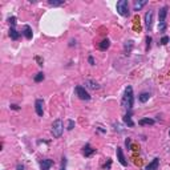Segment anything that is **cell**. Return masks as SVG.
Instances as JSON below:
<instances>
[{
	"label": "cell",
	"mask_w": 170,
	"mask_h": 170,
	"mask_svg": "<svg viewBox=\"0 0 170 170\" xmlns=\"http://www.w3.org/2000/svg\"><path fill=\"white\" fill-rule=\"evenodd\" d=\"M169 134H170V130H169Z\"/></svg>",
	"instance_id": "d6a6232c"
},
{
	"label": "cell",
	"mask_w": 170,
	"mask_h": 170,
	"mask_svg": "<svg viewBox=\"0 0 170 170\" xmlns=\"http://www.w3.org/2000/svg\"><path fill=\"white\" fill-rule=\"evenodd\" d=\"M85 86L89 88V89H100V85H98L97 83H96L95 80H86L85 81Z\"/></svg>",
	"instance_id": "4fadbf2b"
},
{
	"label": "cell",
	"mask_w": 170,
	"mask_h": 170,
	"mask_svg": "<svg viewBox=\"0 0 170 170\" xmlns=\"http://www.w3.org/2000/svg\"><path fill=\"white\" fill-rule=\"evenodd\" d=\"M76 90V95L78 96V98H81V100H85V101H89L90 100V95L86 92V89H85L84 86H80V85H77V86L75 88Z\"/></svg>",
	"instance_id": "5b68a950"
},
{
	"label": "cell",
	"mask_w": 170,
	"mask_h": 170,
	"mask_svg": "<svg viewBox=\"0 0 170 170\" xmlns=\"http://www.w3.org/2000/svg\"><path fill=\"white\" fill-rule=\"evenodd\" d=\"M88 61H89L90 65H95V59H93L92 56H89V57H88Z\"/></svg>",
	"instance_id": "4316f807"
},
{
	"label": "cell",
	"mask_w": 170,
	"mask_h": 170,
	"mask_svg": "<svg viewBox=\"0 0 170 170\" xmlns=\"http://www.w3.org/2000/svg\"><path fill=\"white\" fill-rule=\"evenodd\" d=\"M48 4L52 5V7H59V5H63L64 1H53V0H49V1H48Z\"/></svg>",
	"instance_id": "7402d4cb"
},
{
	"label": "cell",
	"mask_w": 170,
	"mask_h": 170,
	"mask_svg": "<svg viewBox=\"0 0 170 170\" xmlns=\"http://www.w3.org/2000/svg\"><path fill=\"white\" fill-rule=\"evenodd\" d=\"M35 109H36V113H37V116H40L42 117V114H44V100L42 98H37L35 103Z\"/></svg>",
	"instance_id": "52a82bcc"
},
{
	"label": "cell",
	"mask_w": 170,
	"mask_h": 170,
	"mask_svg": "<svg viewBox=\"0 0 170 170\" xmlns=\"http://www.w3.org/2000/svg\"><path fill=\"white\" fill-rule=\"evenodd\" d=\"M153 15H154V12L152 10L145 13V29L148 32H152L153 29Z\"/></svg>",
	"instance_id": "8992f818"
},
{
	"label": "cell",
	"mask_w": 170,
	"mask_h": 170,
	"mask_svg": "<svg viewBox=\"0 0 170 170\" xmlns=\"http://www.w3.org/2000/svg\"><path fill=\"white\" fill-rule=\"evenodd\" d=\"M148 4V1L146 0H142V1H134V11H140L141 8L144 7V5Z\"/></svg>",
	"instance_id": "ac0fdd59"
},
{
	"label": "cell",
	"mask_w": 170,
	"mask_h": 170,
	"mask_svg": "<svg viewBox=\"0 0 170 170\" xmlns=\"http://www.w3.org/2000/svg\"><path fill=\"white\" fill-rule=\"evenodd\" d=\"M170 41V39L168 37V36H163L162 39H161V44L162 45H165V44H168V42Z\"/></svg>",
	"instance_id": "484cf974"
},
{
	"label": "cell",
	"mask_w": 170,
	"mask_h": 170,
	"mask_svg": "<svg viewBox=\"0 0 170 170\" xmlns=\"http://www.w3.org/2000/svg\"><path fill=\"white\" fill-rule=\"evenodd\" d=\"M125 145H126V148H128V149L130 148V138H128V140L125 141Z\"/></svg>",
	"instance_id": "83f0119b"
},
{
	"label": "cell",
	"mask_w": 170,
	"mask_h": 170,
	"mask_svg": "<svg viewBox=\"0 0 170 170\" xmlns=\"http://www.w3.org/2000/svg\"><path fill=\"white\" fill-rule=\"evenodd\" d=\"M65 162H67V161H65V158H63V168H61L60 170H67V169H65Z\"/></svg>",
	"instance_id": "4dcf8cb0"
},
{
	"label": "cell",
	"mask_w": 170,
	"mask_h": 170,
	"mask_svg": "<svg viewBox=\"0 0 170 170\" xmlns=\"http://www.w3.org/2000/svg\"><path fill=\"white\" fill-rule=\"evenodd\" d=\"M11 109H13V110H19V106L13 104V105H11Z\"/></svg>",
	"instance_id": "f546056e"
},
{
	"label": "cell",
	"mask_w": 170,
	"mask_h": 170,
	"mask_svg": "<svg viewBox=\"0 0 170 170\" xmlns=\"http://www.w3.org/2000/svg\"><path fill=\"white\" fill-rule=\"evenodd\" d=\"M150 45H152V37H150V36H146V51L150 49Z\"/></svg>",
	"instance_id": "603a6c76"
},
{
	"label": "cell",
	"mask_w": 170,
	"mask_h": 170,
	"mask_svg": "<svg viewBox=\"0 0 170 170\" xmlns=\"http://www.w3.org/2000/svg\"><path fill=\"white\" fill-rule=\"evenodd\" d=\"M63 132H64V122H63V120L57 118L52 124V134L55 138H60Z\"/></svg>",
	"instance_id": "3957f363"
},
{
	"label": "cell",
	"mask_w": 170,
	"mask_h": 170,
	"mask_svg": "<svg viewBox=\"0 0 170 170\" xmlns=\"http://www.w3.org/2000/svg\"><path fill=\"white\" fill-rule=\"evenodd\" d=\"M23 33H24V36L28 39V40H31V39H32L33 33H32V28H31L29 25H25L24 29H23Z\"/></svg>",
	"instance_id": "5bb4252c"
},
{
	"label": "cell",
	"mask_w": 170,
	"mask_h": 170,
	"mask_svg": "<svg viewBox=\"0 0 170 170\" xmlns=\"http://www.w3.org/2000/svg\"><path fill=\"white\" fill-rule=\"evenodd\" d=\"M51 166H53V160H49V158H45L40 162V169L41 170H49Z\"/></svg>",
	"instance_id": "9c48e42d"
},
{
	"label": "cell",
	"mask_w": 170,
	"mask_h": 170,
	"mask_svg": "<svg viewBox=\"0 0 170 170\" xmlns=\"http://www.w3.org/2000/svg\"><path fill=\"white\" fill-rule=\"evenodd\" d=\"M124 122H125L129 128L134 126V122H133V120H132V113H130V112H128L124 116Z\"/></svg>",
	"instance_id": "7c38bea8"
},
{
	"label": "cell",
	"mask_w": 170,
	"mask_h": 170,
	"mask_svg": "<svg viewBox=\"0 0 170 170\" xmlns=\"http://www.w3.org/2000/svg\"><path fill=\"white\" fill-rule=\"evenodd\" d=\"M73 44H76V41L75 40H70V42H69V45H70V47H72V45Z\"/></svg>",
	"instance_id": "1f68e13d"
},
{
	"label": "cell",
	"mask_w": 170,
	"mask_h": 170,
	"mask_svg": "<svg viewBox=\"0 0 170 170\" xmlns=\"http://www.w3.org/2000/svg\"><path fill=\"white\" fill-rule=\"evenodd\" d=\"M8 21H10L11 27H15V25H16V18H15V16H12V18H10V19H8Z\"/></svg>",
	"instance_id": "d4e9b609"
},
{
	"label": "cell",
	"mask_w": 170,
	"mask_h": 170,
	"mask_svg": "<svg viewBox=\"0 0 170 170\" xmlns=\"http://www.w3.org/2000/svg\"><path fill=\"white\" fill-rule=\"evenodd\" d=\"M16 170H24V165H20V163H19V165L16 166Z\"/></svg>",
	"instance_id": "f1b7e54d"
},
{
	"label": "cell",
	"mask_w": 170,
	"mask_h": 170,
	"mask_svg": "<svg viewBox=\"0 0 170 170\" xmlns=\"http://www.w3.org/2000/svg\"><path fill=\"white\" fill-rule=\"evenodd\" d=\"M133 45H134V44H133V41H132V40H129V41H126V42H125V47H124V48H125V53H126V55H129V53L132 52Z\"/></svg>",
	"instance_id": "d6986e66"
},
{
	"label": "cell",
	"mask_w": 170,
	"mask_h": 170,
	"mask_svg": "<svg viewBox=\"0 0 170 170\" xmlns=\"http://www.w3.org/2000/svg\"><path fill=\"white\" fill-rule=\"evenodd\" d=\"M109 47H110V41L108 40V39H105V40L101 41V44H100V49L101 51H106Z\"/></svg>",
	"instance_id": "ffe728a7"
},
{
	"label": "cell",
	"mask_w": 170,
	"mask_h": 170,
	"mask_svg": "<svg viewBox=\"0 0 170 170\" xmlns=\"http://www.w3.org/2000/svg\"><path fill=\"white\" fill-rule=\"evenodd\" d=\"M134 104V96H133V88L130 85H128L125 88V92H124L122 100H121V105L122 108H125L126 110H130L133 108Z\"/></svg>",
	"instance_id": "6da1fadb"
},
{
	"label": "cell",
	"mask_w": 170,
	"mask_h": 170,
	"mask_svg": "<svg viewBox=\"0 0 170 170\" xmlns=\"http://www.w3.org/2000/svg\"><path fill=\"white\" fill-rule=\"evenodd\" d=\"M95 153H96V149H93L89 144H86V145L83 148V154L85 155V157H90V155L95 154Z\"/></svg>",
	"instance_id": "30bf717a"
},
{
	"label": "cell",
	"mask_w": 170,
	"mask_h": 170,
	"mask_svg": "<svg viewBox=\"0 0 170 170\" xmlns=\"http://www.w3.org/2000/svg\"><path fill=\"white\" fill-rule=\"evenodd\" d=\"M158 166H160V158H154V160L146 166L145 170H157Z\"/></svg>",
	"instance_id": "8fae6325"
},
{
	"label": "cell",
	"mask_w": 170,
	"mask_h": 170,
	"mask_svg": "<svg viewBox=\"0 0 170 170\" xmlns=\"http://www.w3.org/2000/svg\"><path fill=\"white\" fill-rule=\"evenodd\" d=\"M116 10H117V12L121 16H129L130 11H129V3H128V0H120V1H117Z\"/></svg>",
	"instance_id": "277c9868"
},
{
	"label": "cell",
	"mask_w": 170,
	"mask_h": 170,
	"mask_svg": "<svg viewBox=\"0 0 170 170\" xmlns=\"http://www.w3.org/2000/svg\"><path fill=\"white\" fill-rule=\"evenodd\" d=\"M149 98H150V93H148V92H142L138 96V100H140L141 103H146V101H149Z\"/></svg>",
	"instance_id": "e0dca14e"
},
{
	"label": "cell",
	"mask_w": 170,
	"mask_h": 170,
	"mask_svg": "<svg viewBox=\"0 0 170 170\" xmlns=\"http://www.w3.org/2000/svg\"><path fill=\"white\" fill-rule=\"evenodd\" d=\"M73 128H75V121H73V120H69V121H68V128H67V129H68V130H72Z\"/></svg>",
	"instance_id": "cb8c5ba5"
},
{
	"label": "cell",
	"mask_w": 170,
	"mask_h": 170,
	"mask_svg": "<svg viewBox=\"0 0 170 170\" xmlns=\"http://www.w3.org/2000/svg\"><path fill=\"white\" fill-rule=\"evenodd\" d=\"M44 77H45L44 73L40 72V73H37V75L35 76V81H36V83H41V81L44 80Z\"/></svg>",
	"instance_id": "44dd1931"
},
{
	"label": "cell",
	"mask_w": 170,
	"mask_h": 170,
	"mask_svg": "<svg viewBox=\"0 0 170 170\" xmlns=\"http://www.w3.org/2000/svg\"><path fill=\"white\" fill-rule=\"evenodd\" d=\"M10 36H11V39H12V40H18V39L20 37V33L15 29V27H11L10 28Z\"/></svg>",
	"instance_id": "9a60e30c"
},
{
	"label": "cell",
	"mask_w": 170,
	"mask_h": 170,
	"mask_svg": "<svg viewBox=\"0 0 170 170\" xmlns=\"http://www.w3.org/2000/svg\"><path fill=\"white\" fill-rule=\"evenodd\" d=\"M155 121L153 120V118H142V120L138 121V124L140 125H154Z\"/></svg>",
	"instance_id": "2e32d148"
},
{
	"label": "cell",
	"mask_w": 170,
	"mask_h": 170,
	"mask_svg": "<svg viewBox=\"0 0 170 170\" xmlns=\"http://www.w3.org/2000/svg\"><path fill=\"white\" fill-rule=\"evenodd\" d=\"M168 5L162 7L160 11H158V29L160 32H165L166 31V16H168Z\"/></svg>",
	"instance_id": "7a4b0ae2"
},
{
	"label": "cell",
	"mask_w": 170,
	"mask_h": 170,
	"mask_svg": "<svg viewBox=\"0 0 170 170\" xmlns=\"http://www.w3.org/2000/svg\"><path fill=\"white\" fill-rule=\"evenodd\" d=\"M116 154H117L118 162H120L122 166H128V161L125 160V155H124V153H122V149L117 148V149H116Z\"/></svg>",
	"instance_id": "ba28073f"
}]
</instances>
